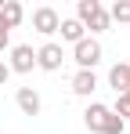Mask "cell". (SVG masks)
Listing matches in <instances>:
<instances>
[{"label":"cell","mask_w":130,"mask_h":134,"mask_svg":"<svg viewBox=\"0 0 130 134\" xmlns=\"http://www.w3.org/2000/svg\"><path fill=\"white\" fill-rule=\"evenodd\" d=\"M83 123H87V131H94V134H123V127H127V123L108 109V105H101V102H90V105H87Z\"/></svg>","instance_id":"6da1fadb"},{"label":"cell","mask_w":130,"mask_h":134,"mask_svg":"<svg viewBox=\"0 0 130 134\" xmlns=\"http://www.w3.org/2000/svg\"><path fill=\"white\" fill-rule=\"evenodd\" d=\"M76 22L83 25V29H90V33H105L108 25V11L101 7V0H80L76 4Z\"/></svg>","instance_id":"7a4b0ae2"},{"label":"cell","mask_w":130,"mask_h":134,"mask_svg":"<svg viewBox=\"0 0 130 134\" xmlns=\"http://www.w3.org/2000/svg\"><path fill=\"white\" fill-rule=\"evenodd\" d=\"M72 62L80 69H90V72H94V65L101 62V44H98L94 36H83L80 44L72 47Z\"/></svg>","instance_id":"3957f363"},{"label":"cell","mask_w":130,"mask_h":134,"mask_svg":"<svg viewBox=\"0 0 130 134\" xmlns=\"http://www.w3.org/2000/svg\"><path fill=\"white\" fill-rule=\"evenodd\" d=\"M11 72H33L36 69V51L29 44H15L11 47V62H7Z\"/></svg>","instance_id":"277c9868"},{"label":"cell","mask_w":130,"mask_h":134,"mask_svg":"<svg viewBox=\"0 0 130 134\" xmlns=\"http://www.w3.org/2000/svg\"><path fill=\"white\" fill-rule=\"evenodd\" d=\"M62 62H65L62 44H51V40H47V44L36 51V65H40L43 72H58V69H62Z\"/></svg>","instance_id":"5b68a950"},{"label":"cell","mask_w":130,"mask_h":134,"mask_svg":"<svg viewBox=\"0 0 130 134\" xmlns=\"http://www.w3.org/2000/svg\"><path fill=\"white\" fill-rule=\"evenodd\" d=\"M58 25H62V15H58L54 7H36V11H33V29H36V33L51 36V33H58Z\"/></svg>","instance_id":"8992f818"},{"label":"cell","mask_w":130,"mask_h":134,"mask_svg":"<svg viewBox=\"0 0 130 134\" xmlns=\"http://www.w3.org/2000/svg\"><path fill=\"white\" fill-rule=\"evenodd\" d=\"M108 87L116 94H127L130 91V62H119V65L108 69Z\"/></svg>","instance_id":"52a82bcc"},{"label":"cell","mask_w":130,"mask_h":134,"mask_svg":"<svg viewBox=\"0 0 130 134\" xmlns=\"http://www.w3.org/2000/svg\"><path fill=\"white\" fill-rule=\"evenodd\" d=\"M15 105H18L25 116H36L43 102H40V94H36L33 87H18V94H15Z\"/></svg>","instance_id":"ba28073f"},{"label":"cell","mask_w":130,"mask_h":134,"mask_svg":"<svg viewBox=\"0 0 130 134\" xmlns=\"http://www.w3.org/2000/svg\"><path fill=\"white\" fill-rule=\"evenodd\" d=\"M94 91H98V76H94L90 69H80V72L72 76V94L87 98V94H94Z\"/></svg>","instance_id":"9c48e42d"},{"label":"cell","mask_w":130,"mask_h":134,"mask_svg":"<svg viewBox=\"0 0 130 134\" xmlns=\"http://www.w3.org/2000/svg\"><path fill=\"white\" fill-rule=\"evenodd\" d=\"M22 18H25V11H22L18 0H4V7H0V22L7 25V29H18Z\"/></svg>","instance_id":"30bf717a"},{"label":"cell","mask_w":130,"mask_h":134,"mask_svg":"<svg viewBox=\"0 0 130 134\" xmlns=\"http://www.w3.org/2000/svg\"><path fill=\"white\" fill-rule=\"evenodd\" d=\"M58 33H62V40H69L72 47H76V44H80V40L87 36V29H83L80 22H76V18H62V25H58Z\"/></svg>","instance_id":"8fae6325"},{"label":"cell","mask_w":130,"mask_h":134,"mask_svg":"<svg viewBox=\"0 0 130 134\" xmlns=\"http://www.w3.org/2000/svg\"><path fill=\"white\" fill-rule=\"evenodd\" d=\"M108 22H119V25H130V0H116L108 7Z\"/></svg>","instance_id":"7c38bea8"},{"label":"cell","mask_w":130,"mask_h":134,"mask_svg":"<svg viewBox=\"0 0 130 134\" xmlns=\"http://www.w3.org/2000/svg\"><path fill=\"white\" fill-rule=\"evenodd\" d=\"M112 112L127 123V116H130V91H127V94H119V102H116V109H112Z\"/></svg>","instance_id":"4fadbf2b"},{"label":"cell","mask_w":130,"mask_h":134,"mask_svg":"<svg viewBox=\"0 0 130 134\" xmlns=\"http://www.w3.org/2000/svg\"><path fill=\"white\" fill-rule=\"evenodd\" d=\"M7 47H11V29H7V25L0 22V54H4Z\"/></svg>","instance_id":"5bb4252c"},{"label":"cell","mask_w":130,"mask_h":134,"mask_svg":"<svg viewBox=\"0 0 130 134\" xmlns=\"http://www.w3.org/2000/svg\"><path fill=\"white\" fill-rule=\"evenodd\" d=\"M7 76H11V69H7V62H4V58H0V87H4V83H7Z\"/></svg>","instance_id":"9a60e30c"},{"label":"cell","mask_w":130,"mask_h":134,"mask_svg":"<svg viewBox=\"0 0 130 134\" xmlns=\"http://www.w3.org/2000/svg\"><path fill=\"white\" fill-rule=\"evenodd\" d=\"M0 7H4V0H0Z\"/></svg>","instance_id":"2e32d148"}]
</instances>
